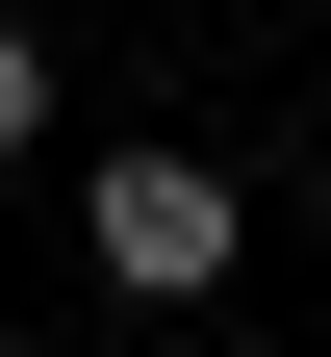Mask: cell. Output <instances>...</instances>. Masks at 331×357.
<instances>
[{
    "label": "cell",
    "instance_id": "obj_1",
    "mask_svg": "<svg viewBox=\"0 0 331 357\" xmlns=\"http://www.w3.org/2000/svg\"><path fill=\"white\" fill-rule=\"evenodd\" d=\"M77 255H102V306H204L229 255H255V204H229L204 153H102L77 178Z\"/></svg>",
    "mask_w": 331,
    "mask_h": 357
},
{
    "label": "cell",
    "instance_id": "obj_2",
    "mask_svg": "<svg viewBox=\"0 0 331 357\" xmlns=\"http://www.w3.org/2000/svg\"><path fill=\"white\" fill-rule=\"evenodd\" d=\"M52 153V26H0V178Z\"/></svg>",
    "mask_w": 331,
    "mask_h": 357
}]
</instances>
